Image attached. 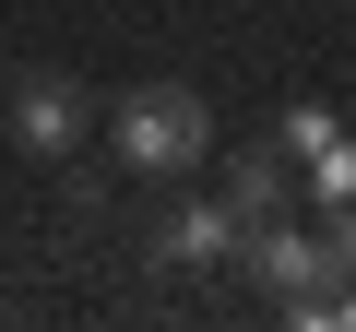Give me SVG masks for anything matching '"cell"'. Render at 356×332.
Listing matches in <instances>:
<instances>
[{
	"instance_id": "3957f363",
	"label": "cell",
	"mask_w": 356,
	"mask_h": 332,
	"mask_svg": "<svg viewBox=\"0 0 356 332\" xmlns=\"http://www.w3.org/2000/svg\"><path fill=\"white\" fill-rule=\"evenodd\" d=\"M83 131H95V95L72 72H24L13 83V142L24 154H83Z\"/></svg>"
},
{
	"instance_id": "5b68a950",
	"label": "cell",
	"mask_w": 356,
	"mask_h": 332,
	"mask_svg": "<svg viewBox=\"0 0 356 332\" xmlns=\"http://www.w3.org/2000/svg\"><path fill=\"white\" fill-rule=\"evenodd\" d=\"M250 249V226L226 214V202H178L166 226H154V261H178V273H202V261H238Z\"/></svg>"
},
{
	"instance_id": "8992f818",
	"label": "cell",
	"mask_w": 356,
	"mask_h": 332,
	"mask_svg": "<svg viewBox=\"0 0 356 332\" xmlns=\"http://www.w3.org/2000/svg\"><path fill=\"white\" fill-rule=\"evenodd\" d=\"M285 154L309 166V190H321V202H356V142H344V119L297 107V119H285Z\"/></svg>"
},
{
	"instance_id": "7a4b0ae2",
	"label": "cell",
	"mask_w": 356,
	"mask_h": 332,
	"mask_svg": "<svg viewBox=\"0 0 356 332\" xmlns=\"http://www.w3.org/2000/svg\"><path fill=\"white\" fill-rule=\"evenodd\" d=\"M250 261H261V285L297 320H332V297H344V249L332 238H309L297 214H273V226H250Z\"/></svg>"
},
{
	"instance_id": "277c9868",
	"label": "cell",
	"mask_w": 356,
	"mask_h": 332,
	"mask_svg": "<svg viewBox=\"0 0 356 332\" xmlns=\"http://www.w3.org/2000/svg\"><path fill=\"white\" fill-rule=\"evenodd\" d=\"M285 190H297V154H285V142H250V154H226V166H214V202H226L238 226H273V214H285Z\"/></svg>"
},
{
	"instance_id": "6da1fadb",
	"label": "cell",
	"mask_w": 356,
	"mask_h": 332,
	"mask_svg": "<svg viewBox=\"0 0 356 332\" xmlns=\"http://www.w3.org/2000/svg\"><path fill=\"white\" fill-rule=\"evenodd\" d=\"M107 142H119L131 179H191V166H214V107L191 83H131L107 107Z\"/></svg>"
},
{
	"instance_id": "52a82bcc",
	"label": "cell",
	"mask_w": 356,
	"mask_h": 332,
	"mask_svg": "<svg viewBox=\"0 0 356 332\" xmlns=\"http://www.w3.org/2000/svg\"><path fill=\"white\" fill-rule=\"evenodd\" d=\"M332 249H344V273H356V214H344V226H332Z\"/></svg>"
}]
</instances>
